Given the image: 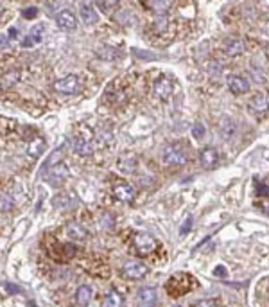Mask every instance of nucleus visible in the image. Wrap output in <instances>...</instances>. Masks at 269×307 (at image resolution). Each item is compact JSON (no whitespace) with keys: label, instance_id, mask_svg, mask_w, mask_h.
<instances>
[{"label":"nucleus","instance_id":"412c9836","mask_svg":"<svg viewBox=\"0 0 269 307\" xmlns=\"http://www.w3.org/2000/svg\"><path fill=\"white\" fill-rule=\"evenodd\" d=\"M90 300H92V288L90 286H81L76 293V302L79 306L84 307L90 304Z\"/></svg>","mask_w":269,"mask_h":307},{"label":"nucleus","instance_id":"2eb2a0df","mask_svg":"<svg viewBox=\"0 0 269 307\" xmlns=\"http://www.w3.org/2000/svg\"><path fill=\"white\" fill-rule=\"evenodd\" d=\"M43 40V25H34L33 29L29 31V34H27V38H25L24 42H22V47L27 49V47H34V45H38V43Z\"/></svg>","mask_w":269,"mask_h":307},{"label":"nucleus","instance_id":"6e6552de","mask_svg":"<svg viewBox=\"0 0 269 307\" xmlns=\"http://www.w3.org/2000/svg\"><path fill=\"white\" fill-rule=\"evenodd\" d=\"M79 86H81L79 76H67L54 83V90L59 92V94H74V92L79 90Z\"/></svg>","mask_w":269,"mask_h":307},{"label":"nucleus","instance_id":"ddd939ff","mask_svg":"<svg viewBox=\"0 0 269 307\" xmlns=\"http://www.w3.org/2000/svg\"><path fill=\"white\" fill-rule=\"evenodd\" d=\"M56 22H58V27H61V29L65 31H72V29H76V25H77V20L76 17H74V13L68 11V9H65V11H61L56 17Z\"/></svg>","mask_w":269,"mask_h":307},{"label":"nucleus","instance_id":"aec40b11","mask_svg":"<svg viewBox=\"0 0 269 307\" xmlns=\"http://www.w3.org/2000/svg\"><path fill=\"white\" fill-rule=\"evenodd\" d=\"M147 9H151V11L158 13V15H162V13L169 11L170 6H172V2H169V0H149V2H146Z\"/></svg>","mask_w":269,"mask_h":307},{"label":"nucleus","instance_id":"9b49d317","mask_svg":"<svg viewBox=\"0 0 269 307\" xmlns=\"http://www.w3.org/2000/svg\"><path fill=\"white\" fill-rule=\"evenodd\" d=\"M113 194H115L117 200L124 201V203H131L134 200L136 192H134V189L129 183H118V185H115V189H113Z\"/></svg>","mask_w":269,"mask_h":307},{"label":"nucleus","instance_id":"4be33fe9","mask_svg":"<svg viewBox=\"0 0 269 307\" xmlns=\"http://www.w3.org/2000/svg\"><path fill=\"white\" fill-rule=\"evenodd\" d=\"M43 148H45V140L38 136V138H34V140L27 146V154H29L31 158H38L41 154V151H43Z\"/></svg>","mask_w":269,"mask_h":307},{"label":"nucleus","instance_id":"f704fd0d","mask_svg":"<svg viewBox=\"0 0 269 307\" xmlns=\"http://www.w3.org/2000/svg\"><path fill=\"white\" fill-rule=\"evenodd\" d=\"M216 275H217V277H224V275H226V268H224V266H217V268H216Z\"/></svg>","mask_w":269,"mask_h":307},{"label":"nucleus","instance_id":"7c9ffc66","mask_svg":"<svg viewBox=\"0 0 269 307\" xmlns=\"http://www.w3.org/2000/svg\"><path fill=\"white\" fill-rule=\"evenodd\" d=\"M6 290L13 295H18V293H22V290L18 288V286H13V284H6Z\"/></svg>","mask_w":269,"mask_h":307},{"label":"nucleus","instance_id":"20e7f679","mask_svg":"<svg viewBox=\"0 0 269 307\" xmlns=\"http://www.w3.org/2000/svg\"><path fill=\"white\" fill-rule=\"evenodd\" d=\"M187 151L182 148V146H169V148L164 151V162L167 166H174V167H182L187 164Z\"/></svg>","mask_w":269,"mask_h":307},{"label":"nucleus","instance_id":"e433bc0d","mask_svg":"<svg viewBox=\"0 0 269 307\" xmlns=\"http://www.w3.org/2000/svg\"><path fill=\"white\" fill-rule=\"evenodd\" d=\"M29 307H36V304H34V302H31V304H29Z\"/></svg>","mask_w":269,"mask_h":307},{"label":"nucleus","instance_id":"9d476101","mask_svg":"<svg viewBox=\"0 0 269 307\" xmlns=\"http://www.w3.org/2000/svg\"><path fill=\"white\" fill-rule=\"evenodd\" d=\"M199 162H201V166L205 167V169H214V167L217 166V162H219V153H217V149L205 148L201 153H199Z\"/></svg>","mask_w":269,"mask_h":307},{"label":"nucleus","instance_id":"dca6fc26","mask_svg":"<svg viewBox=\"0 0 269 307\" xmlns=\"http://www.w3.org/2000/svg\"><path fill=\"white\" fill-rule=\"evenodd\" d=\"M250 110H252V113H255V115H264V113L268 112V108H269V101L266 99V95L262 94H258L255 95L252 101H250Z\"/></svg>","mask_w":269,"mask_h":307},{"label":"nucleus","instance_id":"c756f323","mask_svg":"<svg viewBox=\"0 0 269 307\" xmlns=\"http://www.w3.org/2000/svg\"><path fill=\"white\" fill-rule=\"evenodd\" d=\"M97 6H99L102 11H110L111 7L117 6V2H97Z\"/></svg>","mask_w":269,"mask_h":307},{"label":"nucleus","instance_id":"39448f33","mask_svg":"<svg viewBox=\"0 0 269 307\" xmlns=\"http://www.w3.org/2000/svg\"><path fill=\"white\" fill-rule=\"evenodd\" d=\"M43 174H45V178H47V182L50 183V185H61V183L67 182V178L70 176V172H68V167L65 166V164H56V166H52L50 169H47V171H43Z\"/></svg>","mask_w":269,"mask_h":307},{"label":"nucleus","instance_id":"6ab92c4d","mask_svg":"<svg viewBox=\"0 0 269 307\" xmlns=\"http://www.w3.org/2000/svg\"><path fill=\"white\" fill-rule=\"evenodd\" d=\"M79 13H81V20L84 22V24L92 25V24L97 22V13L94 11V7L92 6H88V4H81Z\"/></svg>","mask_w":269,"mask_h":307},{"label":"nucleus","instance_id":"f3484780","mask_svg":"<svg viewBox=\"0 0 269 307\" xmlns=\"http://www.w3.org/2000/svg\"><path fill=\"white\" fill-rule=\"evenodd\" d=\"M20 81V70H9L0 77V88L9 90Z\"/></svg>","mask_w":269,"mask_h":307},{"label":"nucleus","instance_id":"bb28decb","mask_svg":"<svg viewBox=\"0 0 269 307\" xmlns=\"http://www.w3.org/2000/svg\"><path fill=\"white\" fill-rule=\"evenodd\" d=\"M194 307H217V300L214 298H208V300H201V302H196Z\"/></svg>","mask_w":269,"mask_h":307},{"label":"nucleus","instance_id":"f03ea898","mask_svg":"<svg viewBox=\"0 0 269 307\" xmlns=\"http://www.w3.org/2000/svg\"><path fill=\"white\" fill-rule=\"evenodd\" d=\"M190 288V277L188 275H183V273H178L174 277L169 278V282L165 284V290L170 296H182L185 295Z\"/></svg>","mask_w":269,"mask_h":307},{"label":"nucleus","instance_id":"f257e3e1","mask_svg":"<svg viewBox=\"0 0 269 307\" xmlns=\"http://www.w3.org/2000/svg\"><path fill=\"white\" fill-rule=\"evenodd\" d=\"M97 148V142H95L94 131L90 130L88 126H79V131L74 135V149L77 154H92Z\"/></svg>","mask_w":269,"mask_h":307},{"label":"nucleus","instance_id":"2f4dec72","mask_svg":"<svg viewBox=\"0 0 269 307\" xmlns=\"http://www.w3.org/2000/svg\"><path fill=\"white\" fill-rule=\"evenodd\" d=\"M7 43H9V36L4 34V33H0V49L7 47Z\"/></svg>","mask_w":269,"mask_h":307},{"label":"nucleus","instance_id":"393cba45","mask_svg":"<svg viewBox=\"0 0 269 307\" xmlns=\"http://www.w3.org/2000/svg\"><path fill=\"white\" fill-rule=\"evenodd\" d=\"M61 259L63 260H68V259H72L74 255H76V248L72 246V244H61Z\"/></svg>","mask_w":269,"mask_h":307},{"label":"nucleus","instance_id":"473e14b6","mask_svg":"<svg viewBox=\"0 0 269 307\" xmlns=\"http://www.w3.org/2000/svg\"><path fill=\"white\" fill-rule=\"evenodd\" d=\"M190 226H192V219L188 218L187 221H185V223H183L182 230H180V232H182V236H183V234H185V232H188V230H190Z\"/></svg>","mask_w":269,"mask_h":307},{"label":"nucleus","instance_id":"4468645a","mask_svg":"<svg viewBox=\"0 0 269 307\" xmlns=\"http://www.w3.org/2000/svg\"><path fill=\"white\" fill-rule=\"evenodd\" d=\"M65 236L68 237V239H72V241H84L88 232L79 223H68L65 226Z\"/></svg>","mask_w":269,"mask_h":307},{"label":"nucleus","instance_id":"5701e85b","mask_svg":"<svg viewBox=\"0 0 269 307\" xmlns=\"http://www.w3.org/2000/svg\"><path fill=\"white\" fill-rule=\"evenodd\" d=\"M244 51V43L239 42V40H232V42L226 43V52L235 56V54H240Z\"/></svg>","mask_w":269,"mask_h":307},{"label":"nucleus","instance_id":"58836bf2","mask_svg":"<svg viewBox=\"0 0 269 307\" xmlns=\"http://www.w3.org/2000/svg\"><path fill=\"white\" fill-rule=\"evenodd\" d=\"M176 307H178V306H176Z\"/></svg>","mask_w":269,"mask_h":307},{"label":"nucleus","instance_id":"0eeeda50","mask_svg":"<svg viewBox=\"0 0 269 307\" xmlns=\"http://www.w3.org/2000/svg\"><path fill=\"white\" fill-rule=\"evenodd\" d=\"M172 88H174V83H172V79L167 76H162L158 77L156 81H154V86H152V92H154V95L158 97V99L165 101L169 99L170 94H172Z\"/></svg>","mask_w":269,"mask_h":307},{"label":"nucleus","instance_id":"c85d7f7f","mask_svg":"<svg viewBox=\"0 0 269 307\" xmlns=\"http://www.w3.org/2000/svg\"><path fill=\"white\" fill-rule=\"evenodd\" d=\"M257 192L260 196H269V185H266V183H257Z\"/></svg>","mask_w":269,"mask_h":307},{"label":"nucleus","instance_id":"a211bd4d","mask_svg":"<svg viewBox=\"0 0 269 307\" xmlns=\"http://www.w3.org/2000/svg\"><path fill=\"white\" fill-rule=\"evenodd\" d=\"M122 306H124L122 295L115 290L110 291V293L102 298V304H101V307H122Z\"/></svg>","mask_w":269,"mask_h":307},{"label":"nucleus","instance_id":"f8f14e48","mask_svg":"<svg viewBox=\"0 0 269 307\" xmlns=\"http://www.w3.org/2000/svg\"><path fill=\"white\" fill-rule=\"evenodd\" d=\"M228 88L232 90L235 95H240V94L250 92V83H248V79H246V77L230 76L228 77Z\"/></svg>","mask_w":269,"mask_h":307},{"label":"nucleus","instance_id":"c9c22d12","mask_svg":"<svg viewBox=\"0 0 269 307\" xmlns=\"http://www.w3.org/2000/svg\"><path fill=\"white\" fill-rule=\"evenodd\" d=\"M18 36V29L17 27H11V29H9V38H17Z\"/></svg>","mask_w":269,"mask_h":307},{"label":"nucleus","instance_id":"4c0bfd02","mask_svg":"<svg viewBox=\"0 0 269 307\" xmlns=\"http://www.w3.org/2000/svg\"><path fill=\"white\" fill-rule=\"evenodd\" d=\"M0 15H2V7H0Z\"/></svg>","mask_w":269,"mask_h":307},{"label":"nucleus","instance_id":"a878e982","mask_svg":"<svg viewBox=\"0 0 269 307\" xmlns=\"http://www.w3.org/2000/svg\"><path fill=\"white\" fill-rule=\"evenodd\" d=\"M61 154H63L61 151H54V153L49 156L47 162H45V166H43V171H47V169H50L52 166H56V164H58V160L61 158Z\"/></svg>","mask_w":269,"mask_h":307},{"label":"nucleus","instance_id":"72a5a7b5","mask_svg":"<svg viewBox=\"0 0 269 307\" xmlns=\"http://www.w3.org/2000/svg\"><path fill=\"white\" fill-rule=\"evenodd\" d=\"M36 13H38V11H36V7H31V9H25V11H24V17L25 18H34Z\"/></svg>","mask_w":269,"mask_h":307},{"label":"nucleus","instance_id":"423d86ee","mask_svg":"<svg viewBox=\"0 0 269 307\" xmlns=\"http://www.w3.org/2000/svg\"><path fill=\"white\" fill-rule=\"evenodd\" d=\"M133 244H134V248L138 250L142 255H149V254H152L154 250H156V241L152 239L149 234H134L133 236Z\"/></svg>","mask_w":269,"mask_h":307},{"label":"nucleus","instance_id":"1a4fd4ad","mask_svg":"<svg viewBox=\"0 0 269 307\" xmlns=\"http://www.w3.org/2000/svg\"><path fill=\"white\" fill-rule=\"evenodd\" d=\"M158 300V293L154 288H142L136 293V304L140 307H152Z\"/></svg>","mask_w":269,"mask_h":307},{"label":"nucleus","instance_id":"7ed1b4c3","mask_svg":"<svg viewBox=\"0 0 269 307\" xmlns=\"http://www.w3.org/2000/svg\"><path fill=\"white\" fill-rule=\"evenodd\" d=\"M122 277L129 280H140L147 275V266L140 260H126L122 264Z\"/></svg>","mask_w":269,"mask_h":307},{"label":"nucleus","instance_id":"b1692460","mask_svg":"<svg viewBox=\"0 0 269 307\" xmlns=\"http://www.w3.org/2000/svg\"><path fill=\"white\" fill-rule=\"evenodd\" d=\"M13 207H15V203L11 198L0 192V212H9V210H13Z\"/></svg>","mask_w":269,"mask_h":307},{"label":"nucleus","instance_id":"cd10ccee","mask_svg":"<svg viewBox=\"0 0 269 307\" xmlns=\"http://www.w3.org/2000/svg\"><path fill=\"white\" fill-rule=\"evenodd\" d=\"M203 133H205V126L201 124V122H198V124H194V128H192V135L194 136H203Z\"/></svg>","mask_w":269,"mask_h":307}]
</instances>
